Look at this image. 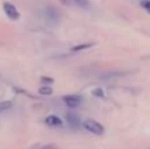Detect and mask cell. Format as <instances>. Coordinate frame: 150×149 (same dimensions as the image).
<instances>
[{"mask_svg":"<svg viewBox=\"0 0 150 149\" xmlns=\"http://www.w3.org/2000/svg\"><path fill=\"white\" fill-rule=\"evenodd\" d=\"M83 127H84L86 131L91 132V133L96 135V136H101L104 133V127L96 120H93V119H86L83 121Z\"/></svg>","mask_w":150,"mask_h":149,"instance_id":"6da1fadb","label":"cell"},{"mask_svg":"<svg viewBox=\"0 0 150 149\" xmlns=\"http://www.w3.org/2000/svg\"><path fill=\"white\" fill-rule=\"evenodd\" d=\"M3 8H4V12H5V15H7L8 17L11 18V20L16 21V20H18V18H20V13H18L17 8H16L15 5L12 4V3H8V1H5L4 4H3Z\"/></svg>","mask_w":150,"mask_h":149,"instance_id":"7a4b0ae2","label":"cell"},{"mask_svg":"<svg viewBox=\"0 0 150 149\" xmlns=\"http://www.w3.org/2000/svg\"><path fill=\"white\" fill-rule=\"evenodd\" d=\"M63 102L69 107H78L82 103V96H78V95H66V96H63Z\"/></svg>","mask_w":150,"mask_h":149,"instance_id":"3957f363","label":"cell"},{"mask_svg":"<svg viewBox=\"0 0 150 149\" xmlns=\"http://www.w3.org/2000/svg\"><path fill=\"white\" fill-rule=\"evenodd\" d=\"M45 121H46V124H47V126H50V127H62L63 126V121L61 120L58 116H55V115L47 116Z\"/></svg>","mask_w":150,"mask_h":149,"instance_id":"277c9868","label":"cell"},{"mask_svg":"<svg viewBox=\"0 0 150 149\" xmlns=\"http://www.w3.org/2000/svg\"><path fill=\"white\" fill-rule=\"evenodd\" d=\"M66 119H67V121L71 124V126H78V124L80 123L79 118H78L76 115H74V114H67V115H66Z\"/></svg>","mask_w":150,"mask_h":149,"instance_id":"5b68a950","label":"cell"},{"mask_svg":"<svg viewBox=\"0 0 150 149\" xmlns=\"http://www.w3.org/2000/svg\"><path fill=\"white\" fill-rule=\"evenodd\" d=\"M38 92H40V95H52L53 89L50 86H42V87H40Z\"/></svg>","mask_w":150,"mask_h":149,"instance_id":"8992f818","label":"cell"},{"mask_svg":"<svg viewBox=\"0 0 150 149\" xmlns=\"http://www.w3.org/2000/svg\"><path fill=\"white\" fill-rule=\"evenodd\" d=\"M12 107V102H1L0 103V114H3L4 111L9 110Z\"/></svg>","mask_w":150,"mask_h":149,"instance_id":"52a82bcc","label":"cell"},{"mask_svg":"<svg viewBox=\"0 0 150 149\" xmlns=\"http://www.w3.org/2000/svg\"><path fill=\"white\" fill-rule=\"evenodd\" d=\"M92 44H84V45H78V46L73 48V52H80V50L83 49H87V48H90Z\"/></svg>","mask_w":150,"mask_h":149,"instance_id":"ba28073f","label":"cell"},{"mask_svg":"<svg viewBox=\"0 0 150 149\" xmlns=\"http://www.w3.org/2000/svg\"><path fill=\"white\" fill-rule=\"evenodd\" d=\"M141 5L150 13V0H141Z\"/></svg>","mask_w":150,"mask_h":149,"instance_id":"9c48e42d","label":"cell"},{"mask_svg":"<svg viewBox=\"0 0 150 149\" xmlns=\"http://www.w3.org/2000/svg\"><path fill=\"white\" fill-rule=\"evenodd\" d=\"M74 3H76L78 5H80V7H87L88 5V1L87 0H73Z\"/></svg>","mask_w":150,"mask_h":149,"instance_id":"30bf717a","label":"cell"},{"mask_svg":"<svg viewBox=\"0 0 150 149\" xmlns=\"http://www.w3.org/2000/svg\"><path fill=\"white\" fill-rule=\"evenodd\" d=\"M92 94L95 95V96H103L104 92H103V90H101V89H95L92 91Z\"/></svg>","mask_w":150,"mask_h":149,"instance_id":"8fae6325","label":"cell"}]
</instances>
